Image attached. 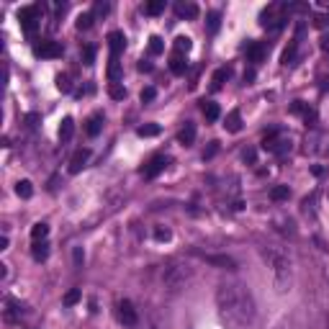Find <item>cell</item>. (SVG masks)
<instances>
[{"label":"cell","mask_w":329,"mask_h":329,"mask_svg":"<svg viewBox=\"0 0 329 329\" xmlns=\"http://www.w3.org/2000/svg\"><path fill=\"white\" fill-rule=\"evenodd\" d=\"M216 306L226 329H255L257 304L244 283H221L216 288Z\"/></svg>","instance_id":"1"},{"label":"cell","mask_w":329,"mask_h":329,"mask_svg":"<svg viewBox=\"0 0 329 329\" xmlns=\"http://www.w3.org/2000/svg\"><path fill=\"white\" fill-rule=\"evenodd\" d=\"M260 257H262L265 268L270 270L275 288L280 293H285L288 288L293 285V257H291V252H288L283 244L268 242V244H260Z\"/></svg>","instance_id":"2"},{"label":"cell","mask_w":329,"mask_h":329,"mask_svg":"<svg viewBox=\"0 0 329 329\" xmlns=\"http://www.w3.org/2000/svg\"><path fill=\"white\" fill-rule=\"evenodd\" d=\"M190 278H193V270L183 260H170V262H164V268H162V280H164V285H168L170 291H180V288H185V283Z\"/></svg>","instance_id":"3"},{"label":"cell","mask_w":329,"mask_h":329,"mask_svg":"<svg viewBox=\"0 0 329 329\" xmlns=\"http://www.w3.org/2000/svg\"><path fill=\"white\" fill-rule=\"evenodd\" d=\"M288 13H291V6H288V3H270L260 13V23L265 28H280L288 21Z\"/></svg>","instance_id":"4"},{"label":"cell","mask_w":329,"mask_h":329,"mask_svg":"<svg viewBox=\"0 0 329 329\" xmlns=\"http://www.w3.org/2000/svg\"><path fill=\"white\" fill-rule=\"evenodd\" d=\"M262 149H265V152H273V154H278V157L283 159L288 152H291V139H283L280 131L275 129V131L265 134V139H262Z\"/></svg>","instance_id":"5"},{"label":"cell","mask_w":329,"mask_h":329,"mask_svg":"<svg viewBox=\"0 0 329 329\" xmlns=\"http://www.w3.org/2000/svg\"><path fill=\"white\" fill-rule=\"evenodd\" d=\"M39 13H44V6H26L18 11V21L26 31V36H34L36 34V26H39Z\"/></svg>","instance_id":"6"},{"label":"cell","mask_w":329,"mask_h":329,"mask_svg":"<svg viewBox=\"0 0 329 329\" xmlns=\"http://www.w3.org/2000/svg\"><path fill=\"white\" fill-rule=\"evenodd\" d=\"M168 164H170V159L168 157H164V154H154L147 164H144V170H142V175L147 178V180H152V178H157L164 168H168Z\"/></svg>","instance_id":"7"},{"label":"cell","mask_w":329,"mask_h":329,"mask_svg":"<svg viewBox=\"0 0 329 329\" xmlns=\"http://www.w3.org/2000/svg\"><path fill=\"white\" fill-rule=\"evenodd\" d=\"M34 52H36L39 57L57 59V57H62V44H59V41H49V39H44L41 44H36V47H34Z\"/></svg>","instance_id":"8"},{"label":"cell","mask_w":329,"mask_h":329,"mask_svg":"<svg viewBox=\"0 0 329 329\" xmlns=\"http://www.w3.org/2000/svg\"><path fill=\"white\" fill-rule=\"evenodd\" d=\"M118 319L126 324V326H137V324H139V314H137V309H134L131 301L123 299V301L118 304Z\"/></svg>","instance_id":"9"},{"label":"cell","mask_w":329,"mask_h":329,"mask_svg":"<svg viewBox=\"0 0 329 329\" xmlns=\"http://www.w3.org/2000/svg\"><path fill=\"white\" fill-rule=\"evenodd\" d=\"M108 47H111V57H121V52L126 49V36H123V31H111L108 34Z\"/></svg>","instance_id":"10"},{"label":"cell","mask_w":329,"mask_h":329,"mask_svg":"<svg viewBox=\"0 0 329 329\" xmlns=\"http://www.w3.org/2000/svg\"><path fill=\"white\" fill-rule=\"evenodd\" d=\"M88 159H90V149H77L75 154H72V159H70V173L72 175H77L82 168H85V164H88Z\"/></svg>","instance_id":"11"},{"label":"cell","mask_w":329,"mask_h":329,"mask_svg":"<svg viewBox=\"0 0 329 329\" xmlns=\"http://www.w3.org/2000/svg\"><path fill=\"white\" fill-rule=\"evenodd\" d=\"M209 265H216L221 270H237V260H232L229 255H201Z\"/></svg>","instance_id":"12"},{"label":"cell","mask_w":329,"mask_h":329,"mask_svg":"<svg viewBox=\"0 0 329 329\" xmlns=\"http://www.w3.org/2000/svg\"><path fill=\"white\" fill-rule=\"evenodd\" d=\"M21 316H23V306H21L18 301L8 299V301H6V321L13 324V321H18Z\"/></svg>","instance_id":"13"},{"label":"cell","mask_w":329,"mask_h":329,"mask_svg":"<svg viewBox=\"0 0 329 329\" xmlns=\"http://www.w3.org/2000/svg\"><path fill=\"white\" fill-rule=\"evenodd\" d=\"M244 52H247V62H262V57H265V47L260 41H250Z\"/></svg>","instance_id":"14"},{"label":"cell","mask_w":329,"mask_h":329,"mask_svg":"<svg viewBox=\"0 0 329 329\" xmlns=\"http://www.w3.org/2000/svg\"><path fill=\"white\" fill-rule=\"evenodd\" d=\"M178 142L183 144V147H190L193 142H195V123H185V126L180 129V134H178Z\"/></svg>","instance_id":"15"},{"label":"cell","mask_w":329,"mask_h":329,"mask_svg":"<svg viewBox=\"0 0 329 329\" xmlns=\"http://www.w3.org/2000/svg\"><path fill=\"white\" fill-rule=\"evenodd\" d=\"M226 131H232V134H237V131H242V113L239 111H229L226 113Z\"/></svg>","instance_id":"16"},{"label":"cell","mask_w":329,"mask_h":329,"mask_svg":"<svg viewBox=\"0 0 329 329\" xmlns=\"http://www.w3.org/2000/svg\"><path fill=\"white\" fill-rule=\"evenodd\" d=\"M296 52H299V39H293L291 44H288L285 49H283V54H280V64H293V59H296Z\"/></svg>","instance_id":"17"},{"label":"cell","mask_w":329,"mask_h":329,"mask_svg":"<svg viewBox=\"0 0 329 329\" xmlns=\"http://www.w3.org/2000/svg\"><path fill=\"white\" fill-rule=\"evenodd\" d=\"M101 129H103V113L90 116V118H88V126H85L88 137H98V134H101Z\"/></svg>","instance_id":"18"},{"label":"cell","mask_w":329,"mask_h":329,"mask_svg":"<svg viewBox=\"0 0 329 329\" xmlns=\"http://www.w3.org/2000/svg\"><path fill=\"white\" fill-rule=\"evenodd\" d=\"M72 134H75V121H72L70 116H64L62 123H59V139H62V142H70Z\"/></svg>","instance_id":"19"},{"label":"cell","mask_w":329,"mask_h":329,"mask_svg":"<svg viewBox=\"0 0 329 329\" xmlns=\"http://www.w3.org/2000/svg\"><path fill=\"white\" fill-rule=\"evenodd\" d=\"M175 13L180 18H195L198 16V6L195 3H175Z\"/></svg>","instance_id":"20"},{"label":"cell","mask_w":329,"mask_h":329,"mask_svg":"<svg viewBox=\"0 0 329 329\" xmlns=\"http://www.w3.org/2000/svg\"><path fill=\"white\" fill-rule=\"evenodd\" d=\"M121 62L116 59V57H111V62H108V80H111V85H118V80H121Z\"/></svg>","instance_id":"21"},{"label":"cell","mask_w":329,"mask_h":329,"mask_svg":"<svg viewBox=\"0 0 329 329\" xmlns=\"http://www.w3.org/2000/svg\"><path fill=\"white\" fill-rule=\"evenodd\" d=\"M170 70H173V75H183V72L188 70V62H185V57L175 52V54L170 57Z\"/></svg>","instance_id":"22"},{"label":"cell","mask_w":329,"mask_h":329,"mask_svg":"<svg viewBox=\"0 0 329 329\" xmlns=\"http://www.w3.org/2000/svg\"><path fill=\"white\" fill-rule=\"evenodd\" d=\"M273 329H306V326H304V321H301L299 316H285V319L278 321Z\"/></svg>","instance_id":"23"},{"label":"cell","mask_w":329,"mask_h":329,"mask_svg":"<svg viewBox=\"0 0 329 329\" xmlns=\"http://www.w3.org/2000/svg\"><path fill=\"white\" fill-rule=\"evenodd\" d=\"M31 255H34V260H36V262L47 260V257H49V244H47V242H34V250H31Z\"/></svg>","instance_id":"24"},{"label":"cell","mask_w":329,"mask_h":329,"mask_svg":"<svg viewBox=\"0 0 329 329\" xmlns=\"http://www.w3.org/2000/svg\"><path fill=\"white\" fill-rule=\"evenodd\" d=\"M47 234H49V224H44V221H39V224L31 226V237H34V242H39V239L44 242Z\"/></svg>","instance_id":"25"},{"label":"cell","mask_w":329,"mask_h":329,"mask_svg":"<svg viewBox=\"0 0 329 329\" xmlns=\"http://www.w3.org/2000/svg\"><path fill=\"white\" fill-rule=\"evenodd\" d=\"M201 108H203V116L209 118V121H216V118L221 116L219 106H216V103H211V101H203V106H201Z\"/></svg>","instance_id":"26"},{"label":"cell","mask_w":329,"mask_h":329,"mask_svg":"<svg viewBox=\"0 0 329 329\" xmlns=\"http://www.w3.org/2000/svg\"><path fill=\"white\" fill-rule=\"evenodd\" d=\"M288 195H291V188H288V185H275V188L270 190V198H273L275 203L288 201Z\"/></svg>","instance_id":"27"},{"label":"cell","mask_w":329,"mask_h":329,"mask_svg":"<svg viewBox=\"0 0 329 329\" xmlns=\"http://www.w3.org/2000/svg\"><path fill=\"white\" fill-rule=\"evenodd\" d=\"M93 21H95V16H93V13H80V16H77V21H75V26H77L80 31H88V28L93 26Z\"/></svg>","instance_id":"28"},{"label":"cell","mask_w":329,"mask_h":329,"mask_svg":"<svg viewBox=\"0 0 329 329\" xmlns=\"http://www.w3.org/2000/svg\"><path fill=\"white\" fill-rule=\"evenodd\" d=\"M16 193H18L21 198H31V195H34L31 180H18V183H16Z\"/></svg>","instance_id":"29"},{"label":"cell","mask_w":329,"mask_h":329,"mask_svg":"<svg viewBox=\"0 0 329 329\" xmlns=\"http://www.w3.org/2000/svg\"><path fill=\"white\" fill-rule=\"evenodd\" d=\"M226 80H229V70H226V67L216 70V72H214V80H211V82H214V90L224 88V82H226Z\"/></svg>","instance_id":"30"},{"label":"cell","mask_w":329,"mask_h":329,"mask_svg":"<svg viewBox=\"0 0 329 329\" xmlns=\"http://www.w3.org/2000/svg\"><path fill=\"white\" fill-rule=\"evenodd\" d=\"M162 11H164V0H152V3L144 6V13H147V16H159Z\"/></svg>","instance_id":"31"},{"label":"cell","mask_w":329,"mask_h":329,"mask_svg":"<svg viewBox=\"0 0 329 329\" xmlns=\"http://www.w3.org/2000/svg\"><path fill=\"white\" fill-rule=\"evenodd\" d=\"M137 134L144 137V139H147V137H157V134H159V126H157V123H144V126L137 129Z\"/></svg>","instance_id":"32"},{"label":"cell","mask_w":329,"mask_h":329,"mask_svg":"<svg viewBox=\"0 0 329 329\" xmlns=\"http://www.w3.org/2000/svg\"><path fill=\"white\" fill-rule=\"evenodd\" d=\"M80 296H82V293H80V288H72V291H67V293H64L62 304H64V306H75V304L80 301Z\"/></svg>","instance_id":"33"},{"label":"cell","mask_w":329,"mask_h":329,"mask_svg":"<svg viewBox=\"0 0 329 329\" xmlns=\"http://www.w3.org/2000/svg\"><path fill=\"white\" fill-rule=\"evenodd\" d=\"M164 52V41L159 36H152L149 39V54H162Z\"/></svg>","instance_id":"34"},{"label":"cell","mask_w":329,"mask_h":329,"mask_svg":"<svg viewBox=\"0 0 329 329\" xmlns=\"http://www.w3.org/2000/svg\"><path fill=\"white\" fill-rule=\"evenodd\" d=\"M190 47H193V44H190V39H188V36H178V39H175V52H178V54L190 52Z\"/></svg>","instance_id":"35"},{"label":"cell","mask_w":329,"mask_h":329,"mask_svg":"<svg viewBox=\"0 0 329 329\" xmlns=\"http://www.w3.org/2000/svg\"><path fill=\"white\" fill-rule=\"evenodd\" d=\"M288 111H291L293 116H306V111H309V106H306L304 101H293L291 106H288Z\"/></svg>","instance_id":"36"},{"label":"cell","mask_w":329,"mask_h":329,"mask_svg":"<svg viewBox=\"0 0 329 329\" xmlns=\"http://www.w3.org/2000/svg\"><path fill=\"white\" fill-rule=\"evenodd\" d=\"M57 88L62 90V93H70L72 90V82H70V75H57Z\"/></svg>","instance_id":"37"},{"label":"cell","mask_w":329,"mask_h":329,"mask_svg":"<svg viewBox=\"0 0 329 329\" xmlns=\"http://www.w3.org/2000/svg\"><path fill=\"white\" fill-rule=\"evenodd\" d=\"M108 95H111L113 101H123V98H126V88H121V85H111V88H108Z\"/></svg>","instance_id":"38"},{"label":"cell","mask_w":329,"mask_h":329,"mask_svg":"<svg viewBox=\"0 0 329 329\" xmlns=\"http://www.w3.org/2000/svg\"><path fill=\"white\" fill-rule=\"evenodd\" d=\"M170 237H173V232H170L168 226H157V229H154V239H157V242H168Z\"/></svg>","instance_id":"39"},{"label":"cell","mask_w":329,"mask_h":329,"mask_svg":"<svg viewBox=\"0 0 329 329\" xmlns=\"http://www.w3.org/2000/svg\"><path fill=\"white\" fill-rule=\"evenodd\" d=\"M219 26H221V16L214 11V13H209V31L211 34H216L219 31Z\"/></svg>","instance_id":"40"},{"label":"cell","mask_w":329,"mask_h":329,"mask_svg":"<svg viewBox=\"0 0 329 329\" xmlns=\"http://www.w3.org/2000/svg\"><path fill=\"white\" fill-rule=\"evenodd\" d=\"M93 59H95V49H93V47H85V49H82V62L93 64Z\"/></svg>","instance_id":"41"},{"label":"cell","mask_w":329,"mask_h":329,"mask_svg":"<svg viewBox=\"0 0 329 329\" xmlns=\"http://www.w3.org/2000/svg\"><path fill=\"white\" fill-rule=\"evenodd\" d=\"M157 98V90L154 88H144L142 90V103H149V101H154Z\"/></svg>","instance_id":"42"},{"label":"cell","mask_w":329,"mask_h":329,"mask_svg":"<svg viewBox=\"0 0 329 329\" xmlns=\"http://www.w3.org/2000/svg\"><path fill=\"white\" fill-rule=\"evenodd\" d=\"M111 11V6L108 3H95V8H93V16H106Z\"/></svg>","instance_id":"43"},{"label":"cell","mask_w":329,"mask_h":329,"mask_svg":"<svg viewBox=\"0 0 329 329\" xmlns=\"http://www.w3.org/2000/svg\"><path fill=\"white\" fill-rule=\"evenodd\" d=\"M216 152H219V142H211V144H209V149L203 152V159H211Z\"/></svg>","instance_id":"44"},{"label":"cell","mask_w":329,"mask_h":329,"mask_svg":"<svg viewBox=\"0 0 329 329\" xmlns=\"http://www.w3.org/2000/svg\"><path fill=\"white\" fill-rule=\"evenodd\" d=\"M255 159H257V152H255V149H247V152H244V162L255 164Z\"/></svg>","instance_id":"45"},{"label":"cell","mask_w":329,"mask_h":329,"mask_svg":"<svg viewBox=\"0 0 329 329\" xmlns=\"http://www.w3.org/2000/svg\"><path fill=\"white\" fill-rule=\"evenodd\" d=\"M75 262H77V265H82V262H85V252H82L80 247L75 250Z\"/></svg>","instance_id":"46"},{"label":"cell","mask_w":329,"mask_h":329,"mask_svg":"<svg viewBox=\"0 0 329 329\" xmlns=\"http://www.w3.org/2000/svg\"><path fill=\"white\" fill-rule=\"evenodd\" d=\"M139 72H152V62H149V59H142V62H139Z\"/></svg>","instance_id":"47"},{"label":"cell","mask_w":329,"mask_h":329,"mask_svg":"<svg viewBox=\"0 0 329 329\" xmlns=\"http://www.w3.org/2000/svg\"><path fill=\"white\" fill-rule=\"evenodd\" d=\"M252 80H255V70H247V72H244V85H250Z\"/></svg>","instance_id":"48"},{"label":"cell","mask_w":329,"mask_h":329,"mask_svg":"<svg viewBox=\"0 0 329 329\" xmlns=\"http://www.w3.org/2000/svg\"><path fill=\"white\" fill-rule=\"evenodd\" d=\"M321 52L329 54V36H321Z\"/></svg>","instance_id":"49"},{"label":"cell","mask_w":329,"mask_h":329,"mask_svg":"<svg viewBox=\"0 0 329 329\" xmlns=\"http://www.w3.org/2000/svg\"><path fill=\"white\" fill-rule=\"evenodd\" d=\"M326 329H329V280H326Z\"/></svg>","instance_id":"50"},{"label":"cell","mask_w":329,"mask_h":329,"mask_svg":"<svg viewBox=\"0 0 329 329\" xmlns=\"http://www.w3.org/2000/svg\"><path fill=\"white\" fill-rule=\"evenodd\" d=\"M8 278V265H0V280Z\"/></svg>","instance_id":"51"},{"label":"cell","mask_w":329,"mask_h":329,"mask_svg":"<svg viewBox=\"0 0 329 329\" xmlns=\"http://www.w3.org/2000/svg\"><path fill=\"white\" fill-rule=\"evenodd\" d=\"M36 121H39V116H36V113H31V116H28V126H36Z\"/></svg>","instance_id":"52"},{"label":"cell","mask_w":329,"mask_h":329,"mask_svg":"<svg viewBox=\"0 0 329 329\" xmlns=\"http://www.w3.org/2000/svg\"><path fill=\"white\" fill-rule=\"evenodd\" d=\"M0 250H8V237L3 234V239H0Z\"/></svg>","instance_id":"53"}]
</instances>
